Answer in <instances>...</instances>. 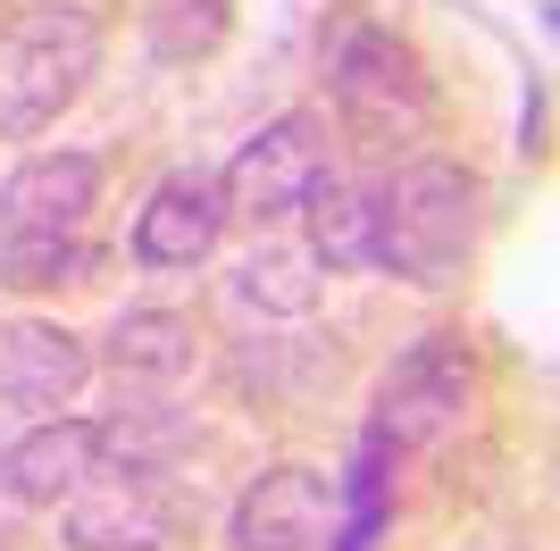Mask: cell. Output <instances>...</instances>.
I'll return each instance as SVG.
<instances>
[{"label": "cell", "instance_id": "obj_1", "mask_svg": "<svg viewBox=\"0 0 560 551\" xmlns=\"http://www.w3.org/2000/svg\"><path fill=\"white\" fill-rule=\"evenodd\" d=\"M477 251V176L452 160H410L394 184H376V268L401 284H452Z\"/></svg>", "mask_w": 560, "mask_h": 551}, {"label": "cell", "instance_id": "obj_2", "mask_svg": "<svg viewBox=\"0 0 560 551\" xmlns=\"http://www.w3.org/2000/svg\"><path fill=\"white\" fill-rule=\"evenodd\" d=\"M101 75V17L75 0H34L0 34V134H43Z\"/></svg>", "mask_w": 560, "mask_h": 551}, {"label": "cell", "instance_id": "obj_3", "mask_svg": "<svg viewBox=\"0 0 560 551\" xmlns=\"http://www.w3.org/2000/svg\"><path fill=\"white\" fill-rule=\"evenodd\" d=\"M327 101L343 109V126H360L369 142H394V134H419L427 126V75H419V50L385 34L369 17H335L327 34Z\"/></svg>", "mask_w": 560, "mask_h": 551}, {"label": "cell", "instance_id": "obj_4", "mask_svg": "<svg viewBox=\"0 0 560 551\" xmlns=\"http://www.w3.org/2000/svg\"><path fill=\"white\" fill-rule=\"evenodd\" d=\"M468 418V343L460 335H419L410 351H394V367L376 376V443L394 452H427Z\"/></svg>", "mask_w": 560, "mask_h": 551}, {"label": "cell", "instance_id": "obj_5", "mask_svg": "<svg viewBox=\"0 0 560 551\" xmlns=\"http://www.w3.org/2000/svg\"><path fill=\"white\" fill-rule=\"evenodd\" d=\"M318 184H327V126H318L310 109H284V117H268V126L234 151V167L218 176V192H226V218L284 226Z\"/></svg>", "mask_w": 560, "mask_h": 551}, {"label": "cell", "instance_id": "obj_6", "mask_svg": "<svg viewBox=\"0 0 560 551\" xmlns=\"http://www.w3.org/2000/svg\"><path fill=\"white\" fill-rule=\"evenodd\" d=\"M335 535H343V493H335V477H318L302 459L252 477L234 518H226L234 551H327Z\"/></svg>", "mask_w": 560, "mask_h": 551}, {"label": "cell", "instance_id": "obj_7", "mask_svg": "<svg viewBox=\"0 0 560 551\" xmlns=\"http://www.w3.org/2000/svg\"><path fill=\"white\" fill-rule=\"evenodd\" d=\"M176 543V493L160 468H93L68 502V551H167Z\"/></svg>", "mask_w": 560, "mask_h": 551}, {"label": "cell", "instance_id": "obj_8", "mask_svg": "<svg viewBox=\"0 0 560 551\" xmlns=\"http://www.w3.org/2000/svg\"><path fill=\"white\" fill-rule=\"evenodd\" d=\"M101 201V160L84 151H34L0 184V243H75Z\"/></svg>", "mask_w": 560, "mask_h": 551}, {"label": "cell", "instance_id": "obj_9", "mask_svg": "<svg viewBox=\"0 0 560 551\" xmlns=\"http://www.w3.org/2000/svg\"><path fill=\"white\" fill-rule=\"evenodd\" d=\"M226 234V192L201 167H176V176L151 184V201L135 209V259L142 268H201Z\"/></svg>", "mask_w": 560, "mask_h": 551}, {"label": "cell", "instance_id": "obj_10", "mask_svg": "<svg viewBox=\"0 0 560 551\" xmlns=\"http://www.w3.org/2000/svg\"><path fill=\"white\" fill-rule=\"evenodd\" d=\"M93 468H101V418H34L0 452V493L25 509H50V502H75Z\"/></svg>", "mask_w": 560, "mask_h": 551}, {"label": "cell", "instance_id": "obj_11", "mask_svg": "<svg viewBox=\"0 0 560 551\" xmlns=\"http://www.w3.org/2000/svg\"><path fill=\"white\" fill-rule=\"evenodd\" d=\"M93 376V351L50 318H9L0 326V401L34 418H59L75 401V385Z\"/></svg>", "mask_w": 560, "mask_h": 551}, {"label": "cell", "instance_id": "obj_12", "mask_svg": "<svg viewBox=\"0 0 560 551\" xmlns=\"http://www.w3.org/2000/svg\"><path fill=\"white\" fill-rule=\"evenodd\" d=\"M310 259L327 276L343 268H376V184H318L310 192Z\"/></svg>", "mask_w": 560, "mask_h": 551}, {"label": "cell", "instance_id": "obj_13", "mask_svg": "<svg viewBox=\"0 0 560 551\" xmlns=\"http://www.w3.org/2000/svg\"><path fill=\"white\" fill-rule=\"evenodd\" d=\"M109 367L126 385H176L192 367V318H176V309H126L109 326Z\"/></svg>", "mask_w": 560, "mask_h": 551}, {"label": "cell", "instance_id": "obj_14", "mask_svg": "<svg viewBox=\"0 0 560 551\" xmlns=\"http://www.w3.org/2000/svg\"><path fill=\"white\" fill-rule=\"evenodd\" d=\"M234 293L252 309H268V318H310L318 293H327V268L310 259V243H268V251H252L234 268Z\"/></svg>", "mask_w": 560, "mask_h": 551}, {"label": "cell", "instance_id": "obj_15", "mask_svg": "<svg viewBox=\"0 0 560 551\" xmlns=\"http://www.w3.org/2000/svg\"><path fill=\"white\" fill-rule=\"evenodd\" d=\"M234 34V0H142V43L160 68H201Z\"/></svg>", "mask_w": 560, "mask_h": 551}, {"label": "cell", "instance_id": "obj_16", "mask_svg": "<svg viewBox=\"0 0 560 551\" xmlns=\"http://www.w3.org/2000/svg\"><path fill=\"white\" fill-rule=\"evenodd\" d=\"M84 268V251L75 243H0V284H68V276Z\"/></svg>", "mask_w": 560, "mask_h": 551}]
</instances>
